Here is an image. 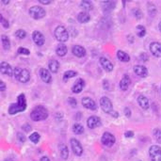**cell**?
Listing matches in <instances>:
<instances>
[{"label": "cell", "mask_w": 161, "mask_h": 161, "mask_svg": "<svg viewBox=\"0 0 161 161\" xmlns=\"http://www.w3.org/2000/svg\"><path fill=\"white\" fill-rule=\"evenodd\" d=\"M27 109V100H26V96L24 93H21L18 98L17 102L15 104H12L9 107V113L10 115H14L18 112H22L26 110Z\"/></svg>", "instance_id": "obj_1"}, {"label": "cell", "mask_w": 161, "mask_h": 161, "mask_svg": "<svg viewBox=\"0 0 161 161\" xmlns=\"http://www.w3.org/2000/svg\"><path fill=\"white\" fill-rule=\"evenodd\" d=\"M48 117V111L45 106H38L32 109L30 113V118L35 122L44 121Z\"/></svg>", "instance_id": "obj_2"}, {"label": "cell", "mask_w": 161, "mask_h": 161, "mask_svg": "<svg viewBox=\"0 0 161 161\" xmlns=\"http://www.w3.org/2000/svg\"><path fill=\"white\" fill-rule=\"evenodd\" d=\"M14 77L21 83H27L30 79V73L25 68H14Z\"/></svg>", "instance_id": "obj_3"}, {"label": "cell", "mask_w": 161, "mask_h": 161, "mask_svg": "<svg viewBox=\"0 0 161 161\" xmlns=\"http://www.w3.org/2000/svg\"><path fill=\"white\" fill-rule=\"evenodd\" d=\"M54 35H55L56 39L59 41H61V42H65L69 39V32L63 26L57 27L55 28V31H54Z\"/></svg>", "instance_id": "obj_4"}, {"label": "cell", "mask_w": 161, "mask_h": 161, "mask_svg": "<svg viewBox=\"0 0 161 161\" xmlns=\"http://www.w3.org/2000/svg\"><path fill=\"white\" fill-rule=\"evenodd\" d=\"M46 13L45 9L44 8H41V6H33L29 9V15L36 20L41 19L45 16Z\"/></svg>", "instance_id": "obj_5"}, {"label": "cell", "mask_w": 161, "mask_h": 161, "mask_svg": "<svg viewBox=\"0 0 161 161\" xmlns=\"http://www.w3.org/2000/svg\"><path fill=\"white\" fill-rule=\"evenodd\" d=\"M149 156L152 161H161V147L152 145L149 149Z\"/></svg>", "instance_id": "obj_6"}, {"label": "cell", "mask_w": 161, "mask_h": 161, "mask_svg": "<svg viewBox=\"0 0 161 161\" xmlns=\"http://www.w3.org/2000/svg\"><path fill=\"white\" fill-rule=\"evenodd\" d=\"M100 106L102 107V109L104 112L106 113H109L111 114V112L113 111V106L111 101L109 100V98H107L106 96H103V97L100 99Z\"/></svg>", "instance_id": "obj_7"}, {"label": "cell", "mask_w": 161, "mask_h": 161, "mask_svg": "<svg viewBox=\"0 0 161 161\" xmlns=\"http://www.w3.org/2000/svg\"><path fill=\"white\" fill-rule=\"evenodd\" d=\"M115 141H116L115 137H114L111 133H109V132H105V133L103 134L102 138H101V142H102L105 146H106V147H111V146H113L114 143H115Z\"/></svg>", "instance_id": "obj_8"}, {"label": "cell", "mask_w": 161, "mask_h": 161, "mask_svg": "<svg viewBox=\"0 0 161 161\" xmlns=\"http://www.w3.org/2000/svg\"><path fill=\"white\" fill-rule=\"evenodd\" d=\"M71 147H72V150H73V154L77 156H82L83 154V147L81 145V143L79 142V141H77V138H71Z\"/></svg>", "instance_id": "obj_9"}, {"label": "cell", "mask_w": 161, "mask_h": 161, "mask_svg": "<svg viewBox=\"0 0 161 161\" xmlns=\"http://www.w3.org/2000/svg\"><path fill=\"white\" fill-rule=\"evenodd\" d=\"M0 71H1L2 74H5V76L8 77H13L14 74V70L9 65V63L6 61H2L1 64H0Z\"/></svg>", "instance_id": "obj_10"}, {"label": "cell", "mask_w": 161, "mask_h": 161, "mask_svg": "<svg viewBox=\"0 0 161 161\" xmlns=\"http://www.w3.org/2000/svg\"><path fill=\"white\" fill-rule=\"evenodd\" d=\"M32 40H33V41L35 42L38 46H42L45 45V36L38 30L33 31V33H32Z\"/></svg>", "instance_id": "obj_11"}, {"label": "cell", "mask_w": 161, "mask_h": 161, "mask_svg": "<svg viewBox=\"0 0 161 161\" xmlns=\"http://www.w3.org/2000/svg\"><path fill=\"white\" fill-rule=\"evenodd\" d=\"M150 51L153 56L156 58H161V44L158 41H153L150 44Z\"/></svg>", "instance_id": "obj_12"}, {"label": "cell", "mask_w": 161, "mask_h": 161, "mask_svg": "<svg viewBox=\"0 0 161 161\" xmlns=\"http://www.w3.org/2000/svg\"><path fill=\"white\" fill-rule=\"evenodd\" d=\"M101 124H102V122L98 116H91L87 121V125L91 129H94L96 127H99Z\"/></svg>", "instance_id": "obj_13"}, {"label": "cell", "mask_w": 161, "mask_h": 161, "mask_svg": "<svg viewBox=\"0 0 161 161\" xmlns=\"http://www.w3.org/2000/svg\"><path fill=\"white\" fill-rule=\"evenodd\" d=\"M99 62H100V65L103 67L104 70H106V72H112L113 71V64L112 62L105 57H101L100 59H99Z\"/></svg>", "instance_id": "obj_14"}, {"label": "cell", "mask_w": 161, "mask_h": 161, "mask_svg": "<svg viewBox=\"0 0 161 161\" xmlns=\"http://www.w3.org/2000/svg\"><path fill=\"white\" fill-rule=\"evenodd\" d=\"M40 77L41 79L46 84H50L52 82V76L48 70L45 68H41L40 69Z\"/></svg>", "instance_id": "obj_15"}, {"label": "cell", "mask_w": 161, "mask_h": 161, "mask_svg": "<svg viewBox=\"0 0 161 161\" xmlns=\"http://www.w3.org/2000/svg\"><path fill=\"white\" fill-rule=\"evenodd\" d=\"M82 105L84 107L91 110H96L97 109V106H96V103L90 97H84L82 99Z\"/></svg>", "instance_id": "obj_16"}, {"label": "cell", "mask_w": 161, "mask_h": 161, "mask_svg": "<svg viewBox=\"0 0 161 161\" xmlns=\"http://www.w3.org/2000/svg\"><path fill=\"white\" fill-rule=\"evenodd\" d=\"M84 87H85V80L82 78H78L72 87V91L73 93H80L83 91Z\"/></svg>", "instance_id": "obj_17"}, {"label": "cell", "mask_w": 161, "mask_h": 161, "mask_svg": "<svg viewBox=\"0 0 161 161\" xmlns=\"http://www.w3.org/2000/svg\"><path fill=\"white\" fill-rule=\"evenodd\" d=\"M72 52H73V55L76 57H77V58H83V57L86 56V54H87L86 49L81 45H74L72 49Z\"/></svg>", "instance_id": "obj_18"}, {"label": "cell", "mask_w": 161, "mask_h": 161, "mask_svg": "<svg viewBox=\"0 0 161 161\" xmlns=\"http://www.w3.org/2000/svg\"><path fill=\"white\" fill-rule=\"evenodd\" d=\"M134 72L136 74H138V76L141 77H146L148 76V70L143 65H135Z\"/></svg>", "instance_id": "obj_19"}, {"label": "cell", "mask_w": 161, "mask_h": 161, "mask_svg": "<svg viewBox=\"0 0 161 161\" xmlns=\"http://www.w3.org/2000/svg\"><path fill=\"white\" fill-rule=\"evenodd\" d=\"M131 84V79L130 77L127 76V74H124L123 77V78L120 81V89L122 91H126L128 88H129V86Z\"/></svg>", "instance_id": "obj_20"}, {"label": "cell", "mask_w": 161, "mask_h": 161, "mask_svg": "<svg viewBox=\"0 0 161 161\" xmlns=\"http://www.w3.org/2000/svg\"><path fill=\"white\" fill-rule=\"evenodd\" d=\"M138 103L139 106H141V109H148L149 106H150L149 100H148V98L146 97V96H144V95H138Z\"/></svg>", "instance_id": "obj_21"}, {"label": "cell", "mask_w": 161, "mask_h": 161, "mask_svg": "<svg viewBox=\"0 0 161 161\" xmlns=\"http://www.w3.org/2000/svg\"><path fill=\"white\" fill-rule=\"evenodd\" d=\"M59 66H60L59 62L56 59H51L48 62V68H49V71L51 73H58V71L59 69Z\"/></svg>", "instance_id": "obj_22"}, {"label": "cell", "mask_w": 161, "mask_h": 161, "mask_svg": "<svg viewBox=\"0 0 161 161\" xmlns=\"http://www.w3.org/2000/svg\"><path fill=\"white\" fill-rule=\"evenodd\" d=\"M117 58L119 59V60H121L122 62H129L130 61V56L123 50L117 51Z\"/></svg>", "instance_id": "obj_23"}, {"label": "cell", "mask_w": 161, "mask_h": 161, "mask_svg": "<svg viewBox=\"0 0 161 161\" xmlns=\"http://www.w3.org/2000/svg\"><path fill=\"white\" fill-rule=\"evenodd\" d=\"M77 20H78V22L79 23H82V24H86V23H88L89 21L91 20V16L88 13H86V12H81L78 13L77 15Z\"/></svg>", "instance_id": "obj_24"}, {"label": "cell", "mask_w": 161, "mask_h": 161, "mask_svg": "<svg viewBox=\"0 0 161 161\" xmlns=\"http://www.w3.org/2000/svg\"><path fill=\"white\" fill-rule=\"evenodd\" d=\"M67 46L66 45H64L63 44H60L57 46L56 48V53H57V55L59 56V57H64L67 54Z\"/></svg>", "instance_id": "obj_25"}, {"label": "cell", "mask_w": 161, "mask_h": 161, "mask_svg": "<svg viewBox=\"0 0 161 161\" xmlns=\"http://www.w3.org/2000/svg\"><path fill=\"white\" fill-rule=\"evenodd\" d=\"M101 5L103 6V9L105 12H111L115 8L116 3L113 1H104V2H101Z\"/></svg>", "instance_id": "obj_26"}, {"label": "cell", "mask_w": 161, "mask_h": 161, "mask_svg": "<svg viewBox=\"0 0 161 161\" xmlns=\"http://www.w3.org/2000/svg\"><path fill=\"white\" fill-rule=\"evenodd\" d=\"M59 151H60V156L64 160L68 159V157H69V150H68V147L66 145H64V144H60L59 146Z\"/></svg>", "instance_id": "obj_27"}, {"label": "cell", "mask_w": 161, "mask_h": 161, "mask_svg": "<svg viewBox=\"0 0 161 161\" xmlns=\"http://www.w3.org/2000/svg\"><path fill=\"white\" fill-rule=\"evenodd\" d=\"M77 73L76 71H72V70L67 71V72L64 73V74H63V80L64 81H67L70 78H73V77H77Z\"/></svg>", "instance_id": "obj_28"}, {"label": "cell", "mask_w": 161, "mask_h": 161, "mask_svg": "<svg viewBox=\"0 0 161 161\" xmlns=\"http://www.w3.org/2000/svg\"><path fill=\"white\" fill-rule=\"evenodd\" d=\"M73 132L77 135H81L84 133V127L80 123H74L73 125Z\"/></svg>", "instance_id": "obj_29"}, {"label": "cell", "mask_w": 161, "mask_h": 161, "mask_svg": "<svg viewBox=\"0 0 161 161\" xmlns=\"http://www.w3.org/2000/svg\"><path fill=\"white\" fill-rule=\"evenodd\" d=\"M80 6L85 9V10H91L93 9V5L91 1H88V0H84V1H81Z\"/></svg>", "instance_id": "obj_30"}, {"label": "cell", "mask_w": 161, "mask_h": 161, "mask_svg": "<svg viewBox=\"0 0 161 161\" xmlns=\"http://www.w3.org/2000/svg\"><path fill=\"white\" fill-rule=\"evenodd\" d=\"M1 41H2V45H3L4 49L9 50V49L10 48V41H9V39L7 36L2 35V36H1Z\"/></svg>", "instance_id": "obj_31"}, {"label": "cell", "mask_w": 161, "mask_h": 161, "mask_svg": "<svg viewBox=\"0 0 161 161\" xmlns=\"http://www.w3.org/2000/svg\"><path fill=\"white\" fill-rule=\"evenodd\" d=\"M137 34H138V37H141V38L144 37L145 34H146V28L141 25L137 26Z\"/></svg>", "instance_id": "obj_32"}, {"label": "cell", "mask_w": 161, "mask_h": 161, "mask_svg": "<svg viewBox=\"0 0 161 161\" xmlns=\"http://www.w3.org/2000/svg\"><path fill=\"white\" fill-rule=\"evenodd\" d=\"M40 138H41V136L38 132H34L29 136V139L33 143H38L40 141Z\"/></svg>", "instance_id": "obj_33"}, {"label": "cell", "mask_w": 161, "mask_h": 161, "mask_svg": "<svg viewBox=\"0 0 161 161\" xmlns=\"http://www.w3.org/2000/svg\"><path fill=\"white\" fill-rule=\"evenodd\" d=\"M132 13H134V16L137 18V19H141V18H142V16H143V14H142V12L141 9H139L138 8H136V9H134L133 10H132Z\"/></svg>", "instance_id": "obj_34"}, {"label": "cell", "mask_w": 161, "mask_h": 161, "mask_svg": "<svg viewBox=\"0 0 161 161\" xmlns=\"http://www.w3.org/2000/svg\"><path fill=\"white\" fill-rule=\"evenodd\" d=\"M15 36L19 39H24L26 38L27 36V32L23 29H18L16 32H15Z\"/></svg>", "instance_id": "obj_35"}, {"label": "cell", "mask_w": 161, "mask_h": 161, "mask_svg": "<svg viewBox=\"0 0 161 161\" xmlns=\"http://www.w3.org/2000/svg\"><path fill=\"white\" fill-rule=\"evenodd\" d=\"M148 12H149L150 14H151V16H155V14H156V9L155 5H153V4L150 3V4L148 5Z\"/></svg>", "instance_id": "obj_36"}, {"label": "cell", "mask_w": 161, "mask_h": 161, "mask_svg": "<svg viewBox=\"0 0 161 161\" xmlns=\"http://www.w3.org/2000/svg\"><path fill=\"white\" fill-rule=\"evenodd\" d=\"M154 136L156 139V141L161 143V131L159 129H157V128L154 130Z\"/></svg>", "instance_id": "obj_37"}, {"label": "cell", "mask_w": 161, "mask_h": 161, "mask_svg": "<svg viewBox=\"0 0 161 161\" xmlns=\"http://www.w3.org/2000/svg\"><path fill=\"white\" fill-rule=\"evenodd\" d=\"M18 53L20 54V55H26V56H28L30 54L29 50L25 48V47H19L18 48Z\"/></svg>", "instance_id": "obj_38"}, {"label": "cell", "mask_w": 161, "mask_h": 161, "mask_svg": "<svg viewBox=\"0 0 161 161\" xmlns=\"http://www.w3.org/2000/svg\"><path fill=\"white\" fill-rule=\"evenodd\" d=\"M68 103H69V105H70L72 107H76V106H77V99H76V98H73V97H69Z\"/></svg>", "instance_id": "obj_39"}, {"label": "cell", "mask_w": 161, "mask_h": 161, "mask_svg": "<svg viewBox=\"0 0 161 161\" xmlns=\"http://www.w3.org/2000/svg\"><path fill=\"white\" fill-rule=\"evenodd\" d=\"M17 139H18L19 142L24 143V142L26 141V137H25L24 134H22V133L19 132V133H17Z\"/></svg>", "instance_id": "obj_40"}, {"label": "cell", "mask_w": 161, "mask_h": 161, "mask_svg": "<svg viewBox=\"0 0 161 161\" xmlns=\"http://www.w3.org/2000/svg\"><path fill=\"white\" fill-rule=\"evenodd\" d=\"M1 17V24H2V26H3V27H5V28H8L9 27V22H8V20L7 19H5L2 15L0 16Z\"/></svg>", "instance_id": "obj_41"}, {"label": "cell", "mask_w": 161, "mask_h": 161, "mask_svg": "<svg viewBox=\"0 0 161 161\" xmlns=\"http://www.w3.org/2000/svg\"><path fill=\"white\" fill-rule=\"evenodd\" d=\"M22 128H23V130H24V131H26V132H29V131L31 130V125L28 124V123H25V124L22 126Z\"/></svg>", "instance_id": "obj_42"}, {"label": "cell", "mask_w": 161, "mask_h": 161, "mask_svg": "<svg viewBox=\"0 0 161 161\" xmlns=\"http://www.w3.org/2000/svg\"><path fill=\"white\" fill-rule=\"evenodd\" d=\"M139 59H141V60H143V61H147V60H148V56H147V54H145V53H141V55L139 56Z\"/></svg>", "instance_id": "obj_43"}, {"label": "cell", "mask_w": 161, "mask_h": 161, "mask_svg": "<svg viewBox=\"0 0 161 161\" xmlns=\"http://www.w3.org/2000/svg\"><path fill=\"white\" fill-rule=\"evenodd\" d=\"M124 115L126 117H130L131 116V110L129 109V107H125V109H124Z\"/></svg>", "instance_id": "obj_44"}, {"label": "cell", "mask_w": 161, "mask_h": 161, "mask_svg": "<svg viewBox=\"0 0 161 161\" xmlns=\"http://www.w3.org/2000/svg\"><path fill=\"white\" fill-rule=\"evenodd\" d=\"M0 91H6V84L3 81H0Z\"/></svg>", "instance_id": "obj_45"}, {"label": "cell", "mask_w": 161, "mask_h": 161, "mask_svg": "<svg viewBox=\"0 0 161 161\" xmlns=\"http://www.w3.org/2000/svg\"><path fill=\"white\" fill-rule=\"evenodd\" d=\"M124 136H125V138H132L134 136V132L133 131H126L124 133Z\"/></svg>", "instance_id": "obj_46"}, {"label": "cell", "mask_w": 161, "mask_h": 161, "mask_svg": "<svg viewBox=\"0 0 161 161\" xmlns=\"http://www.w3.org/2000/svg\"><path fill=\"white\" fill-rule=\"evenodd\" d=\"M39 2L41 3V4H44V5H48V4H50L51 3V0H39Z\"/></svg>", "instance_id": "obj_47"}, {"label": "cell", "mask_w": 161, "mask_h": 161, "mask_svg": "<svg viewBox=\"0 0 161 161\" xmlns=\"http://www.w3.org/2000/svg\"><path fill=\"white\" fill-rule=\"evenodd\" d=\"M104 84H103V86L105 85V89L106 90H107L109 89V83H107V80H104V82H103Z\"/></svg>", "instance_id": "obj_48"}, {"label": "cell", "mask_w": 161, "mask_h": 161, "mask_svg": "<svg viewBox=\"0 0 161 161\" xmlns=\"http://www.w3.org/2000/svg\"><path fill=\"white\" fill-rule=\"evenodd\" d=\"M40 161H50V159L47 156H42V157H41Z\"/></svg>", "instance_id": "obj_49"}, {"label": "cell", "mask_w": 161, "mask_h": 161, "mask_svg": "<svg viewBox=\"0 0 161 161\" xmlns=\"http://www.w3.org/2000/svg\"><path fill=\"white\" fill-rule=\"evenodd\" d=\"M158 28H159V30H160V32H161V22L158 24Z\"/></svg>", "instance_id": "obj_50"}, {"label": "cell", "mask_w": 161, "mask_h": 161, "mask_svg": "<svg viewBox=\"0 0 161 161\" xmlns=\"http://www.w3.org/2000/svg\"><path fill=\"white\" fill-rule=\"evenodd\" d=\"M3 4H9V1H3Z\"/></svg>", "instance_id": "obj_51"}, {"label": "cell", "mask_w": 161, "mask_h": 161, "mask_svg": "<svg viewBox=\"0 0 161 161\" xmlns=\"http://www.w3.org/2000/svg\"><path fill=\"white\" fill-rule=\"evenodd\" d=\"M5 161H12V160H9V159H7V160H5Z\"/></svg>", "instance_id": "obj_52"}]
</instances>
